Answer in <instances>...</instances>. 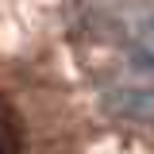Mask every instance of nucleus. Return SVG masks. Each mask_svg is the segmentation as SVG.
<instances>
[{
    "mask_svg": "<svg viewBox=\"0 0 154 154\" xmlns=\"http://www.w3.org/2000/svg\"><path fill=\"white\" fill-rule=\"evenodd\" d=\"M100 112L127 123H154V89L143 85H112L100 93Z\"/></svg>",
    "mask_w": 154,
    "mask_h": 154,
    "instance_id": "1",
    "label": "nucleus"
},
{
    "mask_svg": "<svg viewBox=\"0 0 154 154\" xmlns=\"http://www.w3.org/2000/svg\"><path fill=\"white\" fill-rule=\"evenodd\" d=\"M131 38H135V46L154 62V12H139L131 19Z\"/></svg>",
    "mask_w": 154,
    "mask_h": 154,
    "instance_id": "2",
    "label": "nucleus"
}]
</instances>
